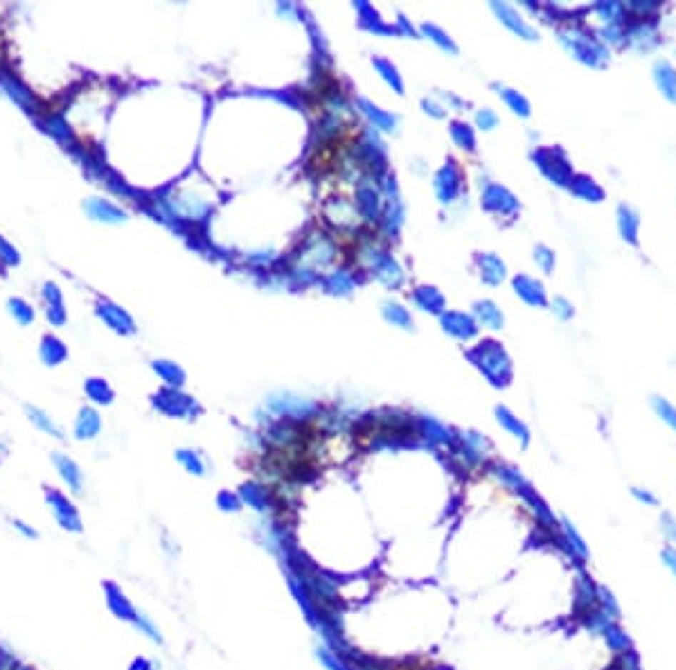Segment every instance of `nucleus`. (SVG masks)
<instances>
[{"mask_svg": "<svg viewBox=\"0 0 676 670\" xmlns=\"http://www.w3.org/2000/svg\"><path fill=\"white\" fill-rule=\"evenodd\" d=\"M16 670H32V668H27V666H19Z\"/></svg>", "mask_w": 676, "mask_h": 670, "instance_id": "9b49d317", "label": "nucleus"}, {"mask_svg": "<svg viewBox=\"0 0 676 670\" xmlns=\"http://www.w3.org/2000/svg\"><path fill=\"white\" fill-rule=\"evenodd\" d=\"M46 501H48V506L52 510L54 519L59 521V526L64 531H70V533H79L81 531V521H79V515H77L75 506L70 504L61 492L50 490L46 494Z\"/></svg>", "mask_w": 676, "mask_h": 670, "instance_id": "f257e3e1", "label": "nucleus"}, {"mask_svg": "<svg viewBox=\"0 0 676 670\" xmlns=\"http://www.w3.org/2000/svg\"><path fill=\"white\" fill-rule=\"evenodd\" d=\"M629 7L634 11H640V14H650V11H656L660 7V3H631Z\"/></svg>", "mask_w": 676, "mask_h": 670, "instance_id": "9d476101", "label": "nucleus"}, {"mask_svg": "<svg viewBox=\"0 0 676 670\" xmlns=\"http://www.w3.org/2000/svg\"><path fill=\"white\" fill-rule=\"evenodd\" d=\"M617 228L620 235L629 241V244H638V233H640V217L631 206H620L617 208Z\"/></svg>", "mask_w": 676, "mask_h": 670, "instance_id": "7ed1b4c3", "label": "nucleus"}, {"mask_svg": "<svg viewBox=\"0 0 676 670\" xmlns=\"http://www.w3.org/2000/svg\"><path fill=\"white\" fill-rule=\"evenodd\" d=\"M627 39H629V44L634 46L636 50H640V52H650L652 48H656V44H658V36H656V30H654V25L652 23H636V25H631V30H629V34H627Z\"/></svg>", "mask_w": 676, "mask_h": 670, "instance_id": "20e7f679", "label": "nucleus"}, {"mask_svg": "<svg viewBox=\"0 0 676 670\" xmlns=\"http://www.w3.org/2000/svg\"><path fill=\"white\" fill-rule=\"evenodd\" d=\"M54 463H56V469H59L61 479L68 483V488H73V492H79L81 476H79V472H77L75 463H73V461H68V459H64V456H56Z\"/></svg>", "mask_w": 676, "mask_h": 670, "instance_id": "39448f33", "label": "nucleus"}, {"mask_svg": "<svg viewBox=\"0 0 676 670\" xmlns=\"http://www.w3.org/2000/svg\"><path fill=\"white\" fill-rule=\"evenodd\" d=\"M654 81L660 95L676 104V68L667 59H658L654 64Z\"/></svg>", "mask_w": 676, "mask_h": 670, "instance_id": "f03ea898", "label": "nucleus"}, {"mask_svg": "<svg viewBox=\"0 0 676 670\" xmlns=\"http://www.w3.org/2000/svg\"><path fill=\"white\" fill-rule=\"evenodd\" d=\"M654 409H656V413H658L660 418H663L667 424H672L674 429H676V409H674L670 402L660 400V397H654Z\"/></svg>", "mask_w": 676, "mask_h": 670, "instance_id": "423d86ee", "label": "nucleus"}, {"mask_svg": "<svg viewBox=\"0 0 676 670\" xmlns=\"http://www.w3.org/2000/svg\"><path fill=\"white\" fill-rule=\"evenodd\" d=\"M111 591V598H109V603H111V607L118 611L120 616H124V619H131V607L126 605V601H124V596H120V594H115L113 589H109Z\"/></svg>", "mask_w": 676, "mask_h": 670, "instance_id": "0eeeda50", "label": "nucleus"}, {"mask_svg": "<svg viewBox=\"0 0 676 670\" xmlns=\"http://www.w3.org/2000/svg\"><path fill=\"white\" fill-rule=\"evenodd\" d=\"M600 9L604 11V16H607V19H613L611 23H615V19H620V16H622V11H625V7H622L620 3H609V5H602Z\"/></svg>", "mask_w": 676, "mask_h": 670, "instance_id": "6e6552de", "label": "nucleus"}, {"mask_svg": "<svg viewBox=\"0 0 676 670\" xmlns=\"http://www.w3.org/2000/svg\"><path fill=\"white\" fill-rule=\"evenodd\" d=\"M14 529H16L21 535H25L27 539H36V537H39V533H36L34 529H30V526L23 524V521H19V519H14Z\"/></svg>", "mask_w": 676, "mask_h": 670, "instance_id": "1a4fd4ad", "label": "nucleus"}]
</instances>
